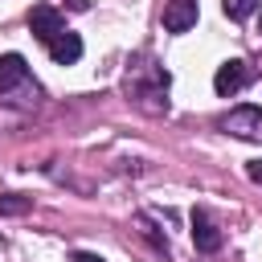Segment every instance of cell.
<instances>
[{"label":"cell","instance_id":"4","mask_svg":"<svg viewBox=\"0 0 262 262\" xmlns=\"http://www.w3.org/2000/svg\"><path fill=\"white\" fill-rule=\"evenodd\" d=\"M196 0H168L164 4V29L168 33H188L196 25Z\"/></svg>","mask_w":262,"mask_h":262},{"label":"cell","instance_id":"8","mask_svg":"<svg viewBox=\"0 0 262 262\" xmlns=\"http://www.w3.org/2000/svg\"><path fill=\"white\" fill-rule=\"evenodd\" d=\"M258 4H262V0H221V8H225V16H229V20H246Z\"/></svg>","mask_w":262,"mask_h":262},{"label":"cell","instance_id":"1","mask_svg":"<svg viewBox=\"0 0 262 262\" xmlns=\"http://www.w3.org/2000/svg\"><path fill=\"white\" fill-rule=\"evenodd\" d=\"M250 78H254V70H250L242 57H229L225 66H217V74H213V90H217L221 98H233L237 90L250 86Z\"/></svg>","mask_w":262,"mask_h":262},{"label":"cell","instance_id":"3","mask_svg":"<svg viewBox=\"0 0 262 262\" xmlns=\"http://www.w3.org/2000/svg\"><path fill=\"white\" fill-rule=\"evenodd\" d=\"M29 29H33V37H37V41H45V45H49V41L66 29V20H61V12H57V8L37 4V8L29 12Z\"/></svg>","mask_w":262,"mask_h":262},{"label":"cell","instance_id":"11","mask_svg":"<svg viewBox=\"0 0 262 262\" xmlns=\"http://www.w3.org/2000/svg\"><path fill=\"white\" fill-rule=\"evenodd\" d=\"M246 172H250V180H254V184H262V160H254Z\"/></svg>","mask_w":262,"mask_h":262},{"label":"cell","instance_id":"9","mask_svg":"<svg viewBox=\"0 0 262 262\" xmlns=\"http://www.w3.org/2000/svg\"><path fill=\"white\" fill-rule=\"evenodd\" d=\"M29 196H0V213H25Z\"/></svg>","mask_w":262,"mask_h":262},{"label":"cell","instance_id":"5","mask_svg":"<svg viewBox=\"0 0 262 262\" xmlns=\"http://www.w3.org/2000/svg\"><path fill=\"white\" fill-rule=\"evenodd\" d=\"M45 49H49V57H53L57 66H74V61L82 57V37H78V33H70V29H61Z\"/></svg>","mask_w":262,"mask_h":262},{"label":"cell","instance_id":"10","mask_svg":"<svg viewBox=\"0 0 262 262\" xmlns=\"http://www.w3.org/2000/svg\"><path fill=\"white\" fill-rule=\"evenodd\" d=\"M70 262H106V258H102V254H90V250H74Z\"/></svg>","mask_w":262,"mask_h":262},{"label":"cell","instance_id":"6","mask_svg":"<svg viewBox=\"0 0 262 262\" xmlns=\"http://www.w3.org/2000/svg\"><path fill=\"white\" fill-rule=\"evenodd\" d=\"M25 82H29L25 57H20V53H4V57H0V94L16 90V86H25Z\"/></svg>","mask_w":262,"mask_h":262},{"label":"cell","instance_id":"7","mask_svg":"<svg viewBox=\"0 0 262 262\" xmlns=\"http://www.w3.org/2000/svg\"><path fill=\"white\" fill-rule=\"evenodd\" d=\"M192 242H196V250H205V254H213V250L221 246V233H217V225L209 221L205 209L192 213Z\"/></svg>","mask_w":262,"mask_h":262},{"label":"cell","instance_id":"2","mask_svg":"<svg viewBox=\"0 0 262 262\" xmlns=\"http://www.w3.org/2000/svg\"><path fill=\"white\" fill-rule=\"evenodd\" d=\"M221 131H229L237 139H262V106H233L221 119Z\"/></svg>","mask_w":262,"mask_h":262}]
</instances>
